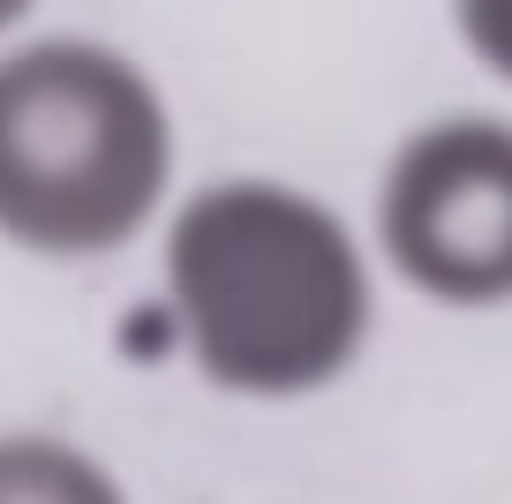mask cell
<instances>
[{
	"label": "cell",
	"instance_id": "cell-2",
	"mask_svg": "<svg viewBox=\"0 0 512 504\" xmlns=\"http://www.w3.org/2000/svg\"><path fill=\"white\" fill-rule=\"evenodd\" d=\"M174 113L98 38L0 53V241L53 264L113 256L166 211Z\"/></svg>",
	"mask_w": 512,
	"mask_h": 504
},
{
	"label": "cell",
	"instance_id": "cell-6",
	"mask_svg": "<svg viewBox=\"0 0 512 504\" xmlns=\"http://www.w3.org/2000/svg\"><path fill=\"white\" fill-rule=\"evenodd\" d=\"M31 8H38V0H0V31H16V23L31 16Z\"/></svg>",
	"mask_w": 512,
	"mask_h": 504
},
{
	"label": "cell",
	"instance_id": "cell-1",
	"mask_svg": "<svg viewBox=\"0 0 512 504\" xmlns=\"http://www.w3.org/2000/svg\"><path fill=\"white\" fill-rule=\"evenodd\" d=\"M159 271L196 377L234 399L332 392L377 324V279L354 226L272 174L181 196Z\"/></svg>",
	"mask_w": 512,
	"mask_h": 504
},
{
	"label": "cell",
	"instance_id": "cell-5",
	"mask_svg": "<svg viewBox=\"0 0 512 504\" xmlns=\"http://www.w3.org/2000/svg\"><path fill=\"white\" fill-rule=\"evenodd\" d=\"M452 31L497 83H512V0H452Z\"/></svg>",
	"mask_w": 512,
	"mask_h": 504
},
{
	"label": "cell",
	"instance_id": "cell-3",
	"mask_svg": "<svg viewBox=\"0 0 512 504\" xmlns=\"http://www.w3.org/2000/svg\"><path fill=\"white\" fill-rule=\"evenodd\" d=\"M377 256L437 309L512 301V121L437 113L392 143L377 174Z\"/></svg>",
	"mask_w": 512,
	"mask_h": 504
},
{
	"label": "cell",
	"instance_id": "cell-4",
	"mask_svg": "<svg viewBox=\"0 0 512 504\" xmlns=\"http://www.w3.org/2000/svg\"><path fill=\"white\" fill-rule=\"evenodd\" d=\"M0 504H128L106 459H91L68 437L8 429L0 437Z\"/></svg>",
	"mask_w": 512,
	"mask_h": 504
}]
</instances>
